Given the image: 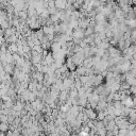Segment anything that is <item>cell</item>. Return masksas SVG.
<instances>
[{
  "instance_id": "6da1fadb",
  "label": "cell",
  "mask_w": 136,
  "mask_h": 136,
  "mask_svg": "<svg viewBox=\"0 0 136 136\" xmlns=\"http://www.w3.org/2000/svg\"><path fill=\"white\" fill-rule=\"evenodd\" d=\"M67 5V1L66 0H54V6L55 9H65Z\"/></svg>"
},
{
  "instance_id": "7a4b0ae2",
  "label": "cell",
  "mask_w": 136,
  "mask_h": 136,
  "mask_svg": "<svg viewBox=\"0 0 136 136\" xmlns=\"http://www.w3.org/2000/svg\"><path fill=\"white\" fill-rule=\"evenodd\" d=\"M84 113H85V115L88 117V119H90V120H94V119L97 118V113H96L94 110H92V109H87V110H85Z\"/></svg>"
},
{
  "instance_id": "3957f363",
  "label": "cell",
  "mask_w": 136,
  "mask_h": 136,
  "mask_svg": "<svg viewBox=\"0 0 136 136\" xmlns=\"http://www.w3.org/2000/svg\"><path fill=\"white\" fill-rule=\"evenodd\" d=\"M86 69H87V68H86V67H84V66L77 68V75H78V76H80V77L85 76V75H86Z\"/></svg>"
},
{
  "instance_id": "277c9868",
  "label": "cell",
  "mask_w": 136,
  "mask_h": 136,
  "mask_svg": "<svg viewBox=\"0 0 136 136\" xmlns=\"http://www.w3.org/2000/svg\"><path fill=\"white\" fill-rule=\"evenodd\" d=\"M129 90H130L131 94H133L134 96H136V86H131Z\"/></svg>"
},
{
  "instance_id": "5b68a950",
  "label": "cell",
  "mask_w": 136,
  "mask_h": 136,
  "mask_svg": "<svg viewBox=\"0 0 136 136\" xmlns=\"http://www.w3.org/2000/svg\"><path fill=\"white\" fill-rule=\"evenodd\" d=\"M94 136H99V135H98V134H96V135H94Z\"/></svg>"
}]
</instances>
